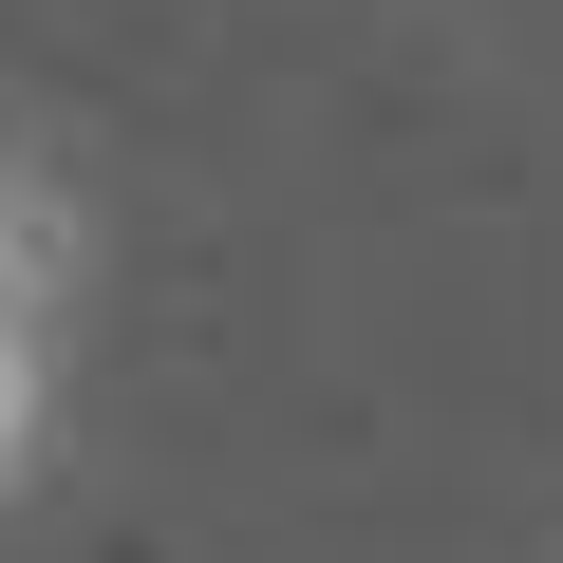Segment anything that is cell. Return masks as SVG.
<instances>
[{
	"label": "cell",
	"mask_w": 563,
	"mask_h": 563,
	"mask_svg": "<svg viewBox=\"0 0 563 563\" xmlns=\"http://www.w3.org/2000/svg\"><path fill=\"white\" fill-rule=\"evenodd\" d=\"M76 413V207L38 151H0V507H38Z\"/></svg>",
	"instance_id": "6da1fadb"
}]
</instances>
